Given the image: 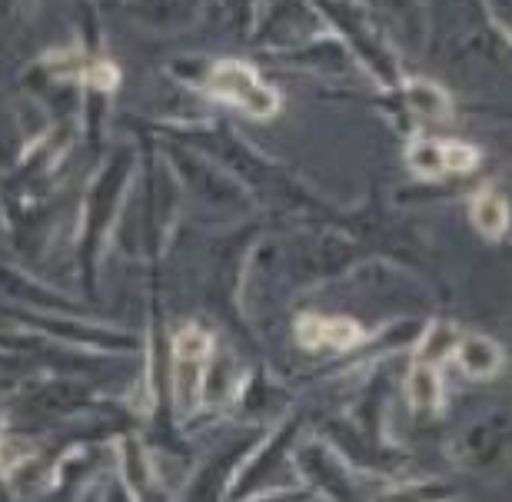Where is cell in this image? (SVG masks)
Instances as JSON below:
<instances>
[{
    "mask_svg": "<svg viewBox=\"0 0 512 502\" xmlns=\"http://www.w3.org/2000/svg\"><path fill=\"white\" fill-rule=\"evenodd\" d=\"M473 223L486 240H499L509 227V207L503 193L496 190H479L473 197Z\"/></svg>",
    "mask_w": 512,
    "mask_h": 502,
    "instance_id": "obj_5",
    "label": "cell"
},
{
    "mask_svg": "<svg viewBox=\"0 0 512 502\" xmlns=\"http://www.w3.org/2000/svg\"><path fill=\"white\" fill-rule=\"evenodd\" d=\"M406 389H409V403H413L416 409H439L443 406V376H439L436 363L416 360Z\"/></svg>",
    "mask_w": 512,
    "mask_h": 502,
    "instance_id": "obj_6",
    "label": "cell"
},
{
    "mask_svg": "<svg viewBox=\"0 0 512 502\" xmlns=\"http://www.w3.org/2000/svg\"><path fill=\"white\" fill-rule=\"evenodd\" d=\"M77 77L84 80V84L97 87V90H114L120 84V70L110 64V60H94V64L80 70Z\"/></svg>",
    "mask_w": 512,
    "mask_h": 502,
    "instance_id": "obj_11",
    "label": "cell"
},
{
    "mask_svg": "<svg viewBox=\"0 0 512 502\" xmlns=\"http://www.w3.org/2000/svg\"><path fill=\"white\" fill-rule=\"evenodd\" d=\"M207 90L223 104L240 107L256 120H270L280 110V94L256 74L247 60H217L207 74Z\"/></svg>",
    "mask_w": 512,
    "mask_h": 502,
    "instance_id": "obj_1",
    "label": "cell"
},
{
    "mask_svg": "<svg viewBox=\"0 0 512 502\" xmlns=\"http://www.w3.org/2000/svg\"><path fill=\"white\" fill-rule=\"evenodd\" d=\"M406 160H409V167H413L416 177H423V180L446 177V167H443V143H439V140H416L413 147H409Z\"/></svg>",
    "mask_w": 512,
    "mask_h": 502,
    "instance_id": "obj_9",
    "label": "cell"
},
{
    "mask_svg": "<svg viewBox=\"0 0 512 502\" xmlns=\"http://www.w3.org/2000/svg\"><path fill=\"white\" fill-rule=\"evenodd\" d=\"M453 356H456V363L463 366V373H469L473 379L496 376L499 366H503V350H499L489 336H479V333L459 336Z\"/></svg>",
    "mask_w": 512,
    "mask_h": 502,
    "instance_id": "obj_4",
    "label": "cell"
},
{
    "mask_svg": "<svg viewBox=\"0 0 512 502\" xmlns=\"http://www.w3.org/2000/svg\"><path fill=\"white\" fill-rule=\"evenodd\" d=\"M459 333L453 323H429V330L426 336L419 340V350H416V360H423V363H443L449 353L456 350V343H459Z\"/></svg>",
    "mask_w": 512,
    "mask_h": 502,
    "instance_id": "obj_8",
    "label": "cell"
},
{
    "mask_svg": "<svg viewBox=\"0 0 512 502\" xmlns=\"http://www.w3.org/2000/svg\"><path fill=\"white\" fill-rule=\"evenodd\" d=\"M296 340L306 350H353L363 343V326L346 316H300Z\"/></svg>",
    "mask_w": 512,
    "mask_h": 502,
    "instance_id": "obj_3",
    "label": "cell"
},
{
    "mask_svg": "<svg viewBox=\"0 0 512 502\" xmlns=\"http://www.w3.org/2000/svg\"><path fill=\"white\" fill-rule=\"evenodd\" d=\"M476 163H479V150L476 147L459 143V140H443V167H446V173L476 170Z\"/></svg>",
    "mask_w": 512,
    "mask_h": 502,
    "instance_id": "obj_10",
    "label": "cell"
},
{
    "mask_svg": "<svg viewBox=\"0 0 512 502\" xmlns=\"http://www.w3.org/2000/svg\"><path fill=\"white\" fill-rule=\"evenodd\" d=\"M213 340L207 330L200 326H183V330L173 336V393L183 406L197 403V393L203 386V366L210 360Z\"/></svg>",
    "mask_w": 512,
    "mask_h": 502,
    "instance_id": "obj_2",
    "label": "cell"
},
{
    "mask_svg": "<svg viewBox=\"0 0 512 502\" xmlns=\"http://www.w3.org/2000/svg\"><path fill=\"white\" fill-rule=\"evenodd\" d=\"M406 97H409V104L416 107L419 117H426V120H446L449 117V97L443 94V87L429 84V80H409Z\"/></svg>",
    "mask_w": 512,
    "mask_h": 502,
    "instance_id": "obj_7",
    "label": "cell"
}]
</instances>
